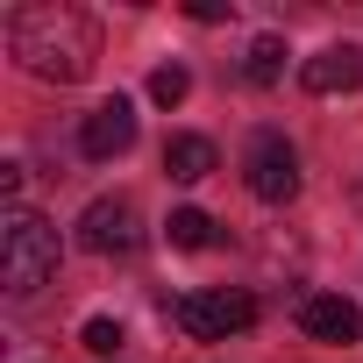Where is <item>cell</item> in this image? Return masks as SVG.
Here are the masks:
<instances>
[{"instance_id": "cell-1", "label": "cell", "mask_w": 363, "mask_h": 363, "mask_svg": "<svg viewBox=\"0 0 363 363\" xmlns=\"http://www.w3.org/2000/svg\"><path fill=\"white\" fill-rule=\"evenodd\" d=\"M8 57L29 72V79H50V86H79L100 57V29L86 8H65V0H36V8H15L8 15Z\"/></svg>"}, {"instance_id": "cell-2", "label": "cell", "mask_w": 363, "mask_h": 363, "mask_svg": "<svg viewBox=\"0 0 363 363\" xmlns=\"http://www.w3.org/2000/svg\"><path fill=\"white\" fill-rule=\"evenodd\" d=\"M0 278H8L15 299H29L57 278V228L43 214H29V207L0 214Z\"/></svg>"}, {"instance_id": "cell-3", "label": "cell", "mask_w": 363, "mask_h": 363, "mask_svg": "<svg viewBox=\"0 0 363 363\" xmlns=\"http://www.w3.org/2000/svg\"><path fill=\"white\" fill-rule=\"evenodd\" d=\"M250 320H257V299H242V292H186V299H171V328L193 335V342H228Z\"/></svg>"}, {"instance_id": "cell-4", "label": "cell", "mask_w": 363, "mask_h": 363, "mask_svg": "<svg viewBox=\"0 0 363 363\" xmlns=\"http://www.w3.org/2000/svg\"><path fill=\"white\" fill-rule=\"evenodd\" d=\"M242 178H250V193H257V200H271V207H278V200H292V193H299V150H292L285 135H271V128H264V135L250 143V157H242Z\"/></svg>"}, {"instance_id": "cell-5", "label": "cell", "mask_w": 363, "mask_h": 363, "mask_svg": "<svg viewBox=\"0 0 363 363\" xmlns=\"http://www.w3.org/2000/svg\"><path fill=\"white\" fill-rule=\"evenodd\" d=\"M79 242H86L93 257H128V250L143 242V221H135L128 200H93L86 221H79Z\"/></svg>"}, {"instance_id": "cell-6", "label": "cell", "mask_w": 363, "mask_h": 363, "mask_svg": "<svg viewBox=\"0 0 363 363\" xmlns=\"http://www.w3.org/2000/svg\"><path fill=\"white\" fill-rule=\"evenodd\" d=\"M128 143H135V107H128L121 93H114V100H100V107H93L86 121H79V150H86L93 164H107V157H121Z\"/></svg>"}, {"instance_id": "cell-7", "label": "cell", "mask_w": 363, "mask_h": 363, "mask_svg": "<svg viewBox=\"0 0 363 363\" xmlns=\"http://www.w3.org/2000/svg\"><path fill=\"white\" fill-rule=\"evenodd\" d=\"M299 86H306V93H320V100L356 93V86H363V50H356V43H328L320 57H306V65H299Z\"/></svg>"}, {"instance_id": "cell-8", "label": "cell", "mask_w": 363, "mask_h": 363, "mask_svg": "<svg viewBox=\"0 0 363 363\" xmlns=\"http://www.w3.org/2000/svg\"><path fill=\"white\" fill-rule=\"evenodd\" d=\"M299 328L313 335V342H363V306L356 299H342V292H313L306 306H299Z\"/></svg>"}, {"instance_id": "cell-9", "label": "cell", "mask_w": 363, "mask_h": 363, "mask_svg": "<svg viewBox=\"0 0 363 363\" xmlns=\"http://www.w3.org/2000/svg\"><path fill=\"white\" fill-rule=\"evenodd\" d=\"M164 171L178 178V186H200V178L214 171V143L207 135H171L164 143Z\"/></svg>"}, {"instance_id": "cell-10", "label": "cell", "mask_w": 363, "mask_h": 363, "mask_svg": "<svg viewBox=\"0 0 363 363\" xmlns=\"http://www.w3.org/2000/svg\"><path fill=\"white\" fill-rule=\"evenodd\" d=\"M164 228H171V250H214V242H221L214 214H200V207H178Z\"/></svg>"}, {"instance_id": "cell-11", "label": "cell", "mask_w": 363, "mask_h": 363, "mask_svg": "<svg viewBox=\"0 0 363 363\" xmlns=\"http://www.w3.org/2000/svg\"><path fill=\"white\" fill-rule=\"evenodd\" d=\"M242 79H250V86H278V79H285V43H278V36H257L250 57H242Z\"/></svg>"}, {"instance_id": "cell-12", "label": "cell", "mask_w": 363, "mask_h": 363, "mask_svg": "<svg viewBox=\"0 0 363 363\" xmlns=\"http://www.w3.org/2000/svg\"><path fill=\"white\" fill-rule=\"evenodd\" d=\"M186 93H193V72H186V65H157V72H150V100H157V107H178Z\"/></svg>"}, {"instance_id": "cell-13", "label": "cell", "mask_w": 363, "mask_h": 363, "mask_svg": "<svg viewBox=\"0 0 363 363\" xmlns=\"http://www.w3.org/2000/svg\"><path fill=\"white\" fill-rule=\"evenodd\" d=\"M79 342H86L93 356H114V349H121V320H107V313H100V320H86V335H79Z\"/></svg>"}]
</instances>
